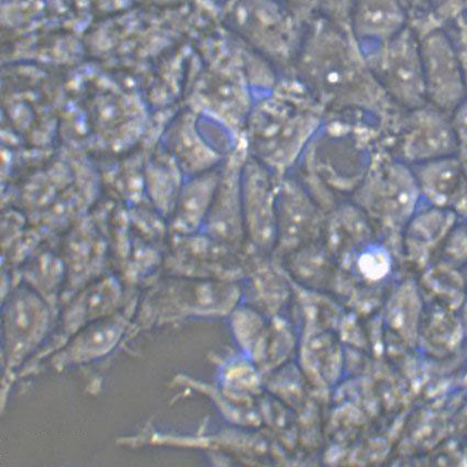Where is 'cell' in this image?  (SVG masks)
<instances>
[{
	"label": "cell",
	"mask_w": 467,
	"mask_h": 467,
	"mask_svg": "<svg viewBox=\"0 0 467 467\" xmlns=\"http://www.w3.org/2000/svg\"><path fill=\"white\" fill-rule=\"evenodd\" d=\"M306 25L317 16L318 0H278Z\"/></svg>",
	"instance_id": "cell-18"
},
{
	"label": "cell",
	"mask_w": 467,
	"mask_h": 467,
	"mask_svg": "<svg viewBox=\"0 0 467 467\" xmlns=\"http://www.w3.org/2000/svg\"><path fill=\"white\" fill-rule=\"evenodd\" d=\"M223 16L230 30L267 62L295 66L307 25L278 0H227Z\"/></svg>",
	"instance_id": "cell-3"
},
{
	"label": "cell",
	"mask_w": 467,
	"mask_h": 467,
	"mask_svg": "<svg viewBox=\"0 0 467 467\" xmlns=\"http://www.w3.org/2000/svg\"><path fill=\"white\" fill-rule=\"evenodd\" d=\"M214 2H222L224 4L225 2H227V0H214Z\"/></svg>",
	"instance_id": "cell-20"
},
{
	"label": "cell",
	"mask_w": 467,
	"mask_h": 467,
	"mask_svg": "<svg viewBox=\"0 0 467 467\" xmlns=\"http://www.w3.org/2000/svg\"><path fill=\"white\" fill-rule=\"evenodd\" d=\"M357 0H318L317 16L332 26L350 32L351 18Z\"/></svg>",
	"instance_id": "cell-16"
},
{
	"label": "cell",
	"mask_w": 467,
	"mask_h": 467,
	"mask_svg": "<svg viewBox=\"0 0 467 467\" xmlns=\"http://www.w3.org/2000/svg\"><path fill=\"white\" fill-rule=\"evenodd\" d=\"M53 314L47 300L29 287H18L2 310V351L5 369L15 372L34 356L50 335Z\"/></svg>",
	"instance_id": "cell-5"
},
{
	"label": "cell",
	"mask_w": 467,
	"mask_h": 467,
	"mask_svg": "<svg viewBox=\"0 0 467 467\" xmlns=\"http://www.w3.org/2000/svg\"><path fill=\"white\" fill-rule=\"evenodd\" d=\"M244 163L234 158L220 173L206 227L213 238L235 240L244 223L243 174Z\"/></svg>",
	"instance_id": "cell-9"
},
{
	"label": "cell",
	"mask_w": 467,
	"mask_h": 467,
	"mask_svg": "<svg viewBox=\"0 0 467 467\" xmlns=\"http://www.w3.org/2000/svg\"><path fill=\"white\" fill-rule=\"evenodd\" d=\"M279 185L270 169L256 159L244 163L243 174L244 216L251 237L261 246L275 240Z\"/></svg>",
	"instance_id": "cell-7"
},
{
	"label": "cell",
	"mask_w": 467,
	"mask_h": 467,
	"mask_svg": "<svg viewBox=\"0 0 467 467\" xmlns=\"http://www.w3.org/2000/svg\"><path fill=\"white\" fill-rule=\"evenodd\" d=\"M222 171L211 170L192 176L182 184L174 207V228L182 234H192L205 224L213 205Z\"/></svg>",
	"instance_id": "cell-13"
},
{
	"label": "cell",
	"mask_w": 467,
	"mask_h": 467,
	"mask_svg": "<svg viewBox=\"0 0 467 467\" xmlns=\"http://www.w3.org/2000/svg\"><path fill=\"white\" fill-rule=\"evenodd\" d=\"M407 9L401 0H357L350 31L361 49L380 45L407 26Z\"/></svg>",
	"instance_id": "cell-11"
},
{
	"label": "cell",
	"mask_w": 467,
	"mask_h": 467,
	"mask_svg": "<svg viewBox=\"0 0 467 467\" xmlns=\"http://www.w3.org/2000/svg\"><path fill=\"white\" fill-rule=\"evenodd\" d=\"M171 158L182 173L195 176L214 169L220 155L209 147L197 129L196 117L185 114L171 128L169 137Z\"/></svg>",
	"instance_id": "cell-12"
},
{
	"label": "cell",
	"mask_w": 467,
	"mask_h": 467,
	"mask_svg": "<svg viewBox=\"0 0 467 467\" xmlns=\"http://www.w3.org/2000/svg\"><path fill=\"white\" fill-rule=\"evenodd\" d=\"M416 201V182L410 171L399 164L379 170L363 190L362 202L388 218H405Z\"/></svg>",
	"instance_id": "cell-10"
},
{
	"label": "cell",
	"mask_w": 467,
	"mask_h": 467,
	"mask_svg": "<svg viewBox=\"0 0 467 467\" xmlns=\"http://www.w3.org/2000/svg\"><path fill=\"white\" fill-rule=\"evenodd\" d=\"M362 52L375 79L397 103L412 109L425 104L420 39L410 26Z\"/></svg>",
	"instance_id": "cell-4"
},
{
	"label": "cell",
	"mask_w": 467,
	"mask_h": 467,
	"mask_svg": "<svg viewBox=\"0 0 467 467\" xmlns=\"http://www.w3.org/2000/svg\"><path fill=\"white\" fill-rule=\"evenodd\" d=\"M295 67L300 82L321 104H364L378 93V80L350 32L318 16L306 26Z\"/></svg>",
	"instance_id": "cell-1"
},
{
	"label": "cell",
	"mask_w": 467,
	"mask_h": 467,
	"mask_svg": "<svg viewBox=\"0 0 467 467\" xmlns=\"http://www.w3.org/2000/svg\"><path fill=\"white\" fill-rule=\"evenodd\" d=\"M249 132L255 159L268 169H288L318 130L321 120L314 106L273 94L252 107Z\"/></svg>",
	"instance_id": "cell-2"
},
{
	"label": "cell",
	"mask_w": 467,
	"mask_h": 467,
	"mask_svg": "<svg viewBox=\"0 0 467 467\" xmlns=\"http://www.w3.org/2000/svg\"><path fill=\"white\" fill-rule=\"evenodd\" d=\"M420 52L427 99L440 110L458 109L464 99L465 82L452 42L443 31L433 30L420 39Z\"/></svg>",
	"instance_id": "cell-6"
},
{
	"label": "cell",
	"mask_w": 467,
	"mask_h": 467,
	"mask_svg": "<svg viewBox=\"0 0 467 467\" xmlns=\"http://www.w3.org/2000/svg\"><path fill=\"white\" fill-rule=\"evenodd\" d=\"M411 131L406 137L405 151L410 159L431 157L437 151V138L448 136V128L437 115L419 114Z\"/></svg>",
	"instance_id": "cell-15"
},
{
	"label": "cell",
	"mask_w": 467,
	"mask_h": 467,
	"mask_svg": "<svg viewBox=\"0 0 467 467\" xmlns=\"http://www.w3.org/2000/svg\"><path fill=\"white\" fill-rule=\"evenodd\" d=\"M402 4H404V6L406 9L411 7V8H418L422 6L423 4L427 2V0H401ZM408 12V10H407Z\"/></svg>",
	"instance_id": "cell-19"
},
{
	"label": "cell",
	"mask_w": 467,
	"mask_h": 467,
	"mask_svg": "<svg viewBox=\"0 0 467 467\" xmlns=\"http://www.w3.org/2000/svg\"><path fill=\"white\" fill-rule=\"evenodd\" d=\"M128 316L115 313L85 325L68 337L60 352L53 358L58 368L88 364L115 350L126 334Z\"/></svg>",
	"instance_id": "cell-8"
},
{
	"label": "cell",
	"mask_w": 467,
	"mask_h": 467,
	"mask_svg": "<svg viewBox=\"0 0 467 467\" xmlns=\"http://www.w3.org/2000/svg\"><path fill=\"white\" fill-rule=\"evenodd\" d=\"M358 267L365 277L378 281L389 273V257L382 250H369L359 256Z\"/></svg>",
	"instance_id": "cell-17"
},
{
	"label": "cell",
	"mask_w": 467,
	"mask_h": 467,
	"mask_svg": "<svg viewBox=\"0 0 467 467\" xmlns=\"http://www.w3.org/2000/svg\"><path fill=\"white\" fill-rule=\"evenodd\" d=\"M318 222V213L305 191L293 181L279 184L277 202V233L284 243H296Z\"/></svg>",
	"instance_id": "cell-14"
}]
</instances>
